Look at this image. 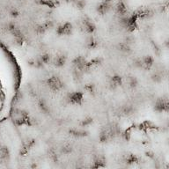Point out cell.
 <instances>
[{
    "mask_svg": "<svg viewBox=\"0 0 169 169\" xmlns=\"http://www.w3.org/2000/svg\"><path fill=\"white\" fill-rule=\"evenodd\" d=\"M58 32L60 33H64V34H69L71 32V25L69 23L64 24L63 27L59 28Z\"/></svg>",
    "mask_w": 169,
    "mask_h": 169,
    "instance_id": "3",
    "label": "cell"
},
{
    "mask_svg": "<svg viewBox=\"0 0 169 169\" xmlns=\"http://www.w3.org/2000/svg\"><path fill=\"white\" fill-rule=\"evenodd\" d=\"M83 26H84V30L86 32H88V33H91V32H93L94 30V24L92 23L91 21H89V20H84V22H83Z\"/></svg>",
    "mask_w": 169,
    "mask_h": 169,
    "instance_id": "4",
    "label": "cell"
},
{
    "mask_svg": "<svg viewBox=\"0 0 169 169\" xmlns=\"http://www.w3.org/2000/svg\"><path fill=\"white\" fill-rule=\"evenodd\" d=\"M140 63L142 67H144L146 69H149L151 66L153 64V59H152V57H151L149 56H146L141 60Z\"/></svg>",
    "mask_w": 169,
    "mask_h": 169,
    "instance_id": "1",
    "label": "cell"
},
{
    "mask_svg": "<svg viewBox=\"0 0 169 169\" xmlns=\"http://www.w3.org/2000/svg\"><path fill=\"white\" fill-rule=\"evenodd\" d=\"M70 100L73 102V103H79L82 100V95L79 93H73L70 95Z\"/></svg>",
    "mask_w": 169,
    "mask_h": 169,
    "instance_id": "5",
    "label": "cell"
},
{
    "mask_svg": "<svg viewBox=\"0 0 169 169\" xmlns=\"http://www.w3.org/2000/svg\"><path fill=\"white\" fill-rule=\"evenodd\" d=\"M117 13L120 15H123V14H125L126 13V7H125V5L122 2H120L117 5Z\"/></svg>",
    "mask_w": 169,
    "mask_h": 169,
    "instance_id": "6",
    "label": "cell"
},
{
    "mask_svg": "<svg viewBox=\"0 0 169 169\" xmlns=\"http://www.w3.org/2000/svg\"><path fill=\"white\" fill-rule=\"evenodd\" d=\"M49 86L51 87V89L53 90H57L59 89L61 87V82L60 80L56 78H52L50 79L49 80Z\"/></svg>",
    "mask_w": 169,
    "mask_h": 169,
    "instance_id": "2",
    "label": "cell"
}]
</instances>
